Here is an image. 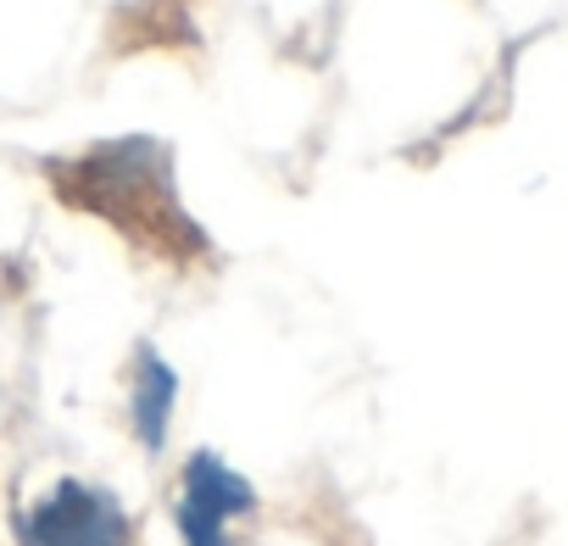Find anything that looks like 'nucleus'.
<instances>
[{"label":"nucleus","instance_id":"5","mask_svg":"<svg viewBox=\"0 0 568 546\" xmlns=\"http://www.w3.org/2000/svg\"><path fill=\"white\" fill-rule=\"evenodd\" d=\"M173 529H179L184 546H240V540H234V524L206 518V513H195V507H184V502H173Z\"/></svg>","mask_w":568,"mask_h":546},{"label":"nucleus","instance_id":"3","mask_svg":"<svg viewBox=\"0 0 568 546\" xmlns=\"http://www.w3.org/2000/svg\"><path fill=\"white\" fill-rule=\"evenodd\" d=\"M173 407H179V368L151 341H140L134 363H129V429H134L145 457H156L168 446Z\"/></svg>","mask_w":568,"mask_h":546},{"label":"nucleus","instance_id":"1","mask_svg":"<svg viewBox=\"0 0 568 546\" xmlns=\"http://www.w3.org/2000/svg\"><path fill=\"white\" fill-rule=\"evenodd\" d=\"M57 195L101 223H112L123 240L179 262V256H206V234L190 223L173 179V151L162 140H101L79 156L45 162Z\"/></svg>","mask_w":568,"mask_h":546},{"label":"nucleus","instance_id":"4","mask_svg":"<svg viewBox=\"0 0 568 546\" xmlns=\"http://www.w3.org/2000/svg\"><path fill=\"white\" fill-rule=\"evenodd\" d=\"M179 502L206 513V518H223V524H240L256 513V485L212 446H195L184 463H179Z\"/></svg>","mask_w":568,"mask_h":546},{"label":"nucleus","instance_id":"2","mask_svg":"<svg viewBox=\"0 0 568 546\" xmlns=\"http://www.w3.org/2000/svg\"><path fill=\"white\" fill-rule=\"evenodd\" d=\"M18 546H134V513L118 491L62 474L12 513Z\"/></svg>","mask_w":568,"mask_h":546}]
</instances>
